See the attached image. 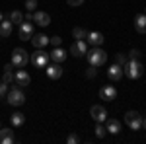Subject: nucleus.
<instances>
[{
    "label": "nucleus",
    "instance_id": "f257e3e1",
    "mask_svg": "<svg viewBox=\"0 0 146 144\" xmlns=\"http://www.w3.org/2000/svg\"><path fill=\"white\" fill-rule=\"evenodd\" d=\"M86 58H88L90 66H103L107 62V53L103 49H100V47H92L86 53Z\"/></svg>",
    "mask_w": 146,
    "mask_h": 144
},
{
    "label": "nucleus",
    "instance_id": "f03ea898",
    "mask_svg": "<svg viewBox=\"0 0 146 144\" xmlns=\"http://www.w3.org/2000/svg\"><path fill=\"white\" fill-rule=\"evenodd\" d=\"M142 64H140V60H135V58H129L127 62H125L123 66V74L125 76H129L131 80H136V78L142 76Z\"/></svg>",
    "mask_w": 146,
    "mask_h": 144
},
{
    "label": "nucleus",
    "instance_id": "7ed1b4c3",
    "mask_svg": "<svg viewBox=\"0 0 146 144\" xmlns=\"http://www.w3.org/2000/svg\"><path fill=\"white\" fill-rule=\"evenodd\" d=\"M6 100H8V103L10 105H14V107H20V105H23L25 103V94L22 92V88L18 86H14V88L8 90V94H6Z\"/></svg>",
    "mask_w": 146,
    "mask_h": 144
},
{
    "label": "nucleus",
    "instance_id": "20e7f679",
    "mask_svg": "<svg viewBox=\"0 0 146 144\" xmlns=\"http://www.w3.org/2000/svg\"><path fill=\"white\" fill-rule=\"evenodd\" d=\"M29 62V55H27V51L25 49H22V47H16L14 51H12V64L18 68L25 66Z\"/></svg>",
    "mask_w": 146,
    "mask_h": 144
},
{
    "label": "nucleus",
    "instance_id": "39448f33",
    "mask_svg": "<svg viewBox=\"0 0 146 144\" xmlns=\"http://www.w3.org/2000/svg\"><path fill=\"white\" fill-rule=\"evenodd\" d=\"M125 123L133 129V131H140L142 129V117L138 111H127L125 113Z\"/></svg>",
    "mask_w": 146,
    "mask_h": 144
},
{
    "label": "nucleus",
    "instance_id": "423d86ee",
    "mask_svg": "<svg viewBox=\"0 0 146 144\" xmlns=\"http://www.w3.org/2000/svg\"><path fill=\"white\" fill-rule=\"evenodd\" d=\"M31 64L35 68H45L49 64V55H47L45 51L37 49V53H33V56H31Z\"/></svg>",
    "mask_w": 146,
    "mask_h": 144
},
{
    "label": "nucleus",
    "instance_id": "0eeeda50",
    "mask_svg": "<svg viewBox=\"0 0 146 144\" xmlns=\"http://www.w3.org/2000/svg\"><path fill=\"white\" fill-rule=\"evenodd\" d=\"M18 37H20L22 41H29V39L33 37V23H31V22H22V23H20Z\"/></svg>",
    "mask_w": 146,
    "mask_h": 144
},
{
    "label": "nucleus",
    "instance_id": "6e6552de",
    "mask_svg": "<svg viewBox=\"0 0 146 144\" xmlns=\"http://www.w3.org/2000/svg\"><path fill=\"white\" fill-rule=\"evenodd\" d=\"M68 53H70L72 56H86V53H88V45H86L84 39H76V41L72 43V47H70Z\"/></svg>",
    "mask_w": 146,
    "mask_h": 144
},
{
    "label": "nucleus",
    "instance_id": "1a4fd4ad",
    "mask_svg": "<svg viewBox=\"0 0 146 144\" xmlns=\"http://www.w3.org/2000/svg\"><path fill=\"white\" fill-rule=\"evenodd\" d=\"M90 115H92V119H94L96 123H105L107 121V111H105L103 105H92Z\"/></svg>",
    "mask_w": 146,
    "mask_h": 144
},
{
    "label": "nucleus",
    "instance_id": "9d476101",
    "mask_svg": "<svg viewBox=\"0 0 146 144\" xmlns=\"http://www.w3.org/2000/svg\"><path fill=\"white\" fill-rule=\"evenodd\" d=\"M14 82H16L20 88H25V86H29L31 78H29V74H27V70L20 68V70H16V74H14Z\"/></svg>",
    "mask_w": 146,
    "mask_h": 144
},
{
    "label": "nucleus",
    "instance_id": "9b49d317",
    "mask_svg": "<svg viewBox=\"0 0 146 144\" xmlns=\"http://www.w3.org/2000/svg\"><path fill=\"white\" fill-rule=\"evenodd\" d=\"M47 78H51V80H58V78L62 76V66H60V62H53V64H47Z\"/></svg>",
    "mask_w": 146,
    "mask_h": 144
},
{
    "label": "nucleus",
    "instance_id": "f8f14e48",
    "mask_svg": "<svg viewBox=\"0 0 146 144\" xmlns=\"http://www.w3.org/2000/svg\"><path fill=\"white\" fill-rule=\"evenodd\" d=\"M66 56H68V53L64 49H60V47H55V49L49 53V58H51L53 62H60V64L66 60Z\"/></svg>",
    "mask_w": 146,
    "mask_h": 144
},
{
    "label": "nucleus",
    "instance_id": "ddd939ff",
    "mask_svg": "<svg viewBox=\"0 0 146 144\" xmlns=\"http://www.w3.org/2000/svg\"><path fill=\"white\" fill-rule=\"evenodd\" d=\"M86 41H88L92 47H101L103 41H105V37H103V33H100V31H90V33L86 35Z\"/></svg>",
    "mask_w": 146,
    "mask_h": 144
},
{
    "label": "nucleus",
    "instance_id": "4468645a",
    "mask_svg": "<svg viewBox=\"0 0 146 144\" xmlns=\"http://www.w3.org/2000/svg\"><path fill=\"white\" fill-rule=\"evenodd\" d=\"M107 76H109V80H113V82H119L121 78H123V66L121 64H111V66L107 68Z\"/></svg>",
    "mask_w": 146,
    "mask_h": 144
},
{
    "label": "nucleus",
    "instance_id": "2eb2a0df",
    "mask_svg": "<svg viewBox=\"0 0 146 144\" xmlns=\"http://www.w3.org/2000/svg\"><path fill=\"white\" fill-rule=\"evenodd\" d=\"M100 98L103 101H113L117 98V90L113 88V86H103V88L100 90Z\"/></svg>",
    "mask_w": 146,
    "mask_h": 144
},
{
    "label": "nucleus",
    "instance_id": "dca6fc26",
    "mask_svg": "<svg viewBox=\"0 0 146 144\" xmlns=\"http://www.w3.org/2000/svg\"><path fill=\"white\" fill-rule=\"evenodd\" d=\"M31 45H33L35 49H43V47L49 45V37H47L45 33H33V37H31Z\"/></svg>",
    "mask_w": 146,
    "mask_h": 144
},
{
    "label": "nucleus",
    "instance_id": "f3484780",
    "mask_svg": "<svg viewBox=\"0 0 146 144\" xmlns=\"http://www.w3.org/2000/svg\"><path fill=\"white\" fill-rule=\"evenodd\" d=\"M14 31V23L10 22V18H4L0 22V37H10Z\"/></svg>",
    "mask_w": 146,
    "mask_h": 144
},
{
    "label": "nucleus",
    "instance_id": "a211bd4d",
    "mask_svg": "<svg viewBox=\"0 0 146 144\" xmlns=\"http://www.w3.org/2000/svg\"><path fill=\"white\" fill-rule=\"evenodd\" d=\"M33 22L37 25H41V27H47L49 23H51V16L47 14V12H35L33 14Z\"/></svg>",
    "mask_w": 146,
    "mask_h": 144
},
{
    "label": "nucleus",
    "instance_id": "6ab92c4d",
    "mask_svg": "<svg viewBox=\"0 0 146 144\" xmlns=\"http://www.w3.org/2000/svg\"><path fill=\"white\" fill-rule=\"evenodd\" d=\"M105 129H107L109 134L121 133V121H119V119H107V121H105Z\"/></svg>",
    "mask_w": 146,
    "mask_h": 144
},
{
    "label": "nucleus",
    "instance_id": "aec40b11",
    "mask_svg": "<svg viewBox=\"0 0 146 144\" xmlns=\"http://www.w3.org/2000/svg\"><path fill=\"white\" fill-rule=\"evenodd\" d=\"M16 142L12 129H0V144H12Z\"/></svg>",
    "mask_w": 146,
    "mask_h": 144
},
{
    "label": "nucleus",
    "instance_id": "412c9836",
    "mask_svg": "<svg viewBox=\"0 0 146 144\" xmlns=\"http://www.w3.org/2000/svg\"><path fill=\"white\" fill-rule=\"evenodd\" d=\"M135 29L138 33H146V14H138L135 18Z\"/></svg>",
    "mask_w": 146,
    "mask_h": 144
},
{
    "label": "nucleus",
    "instance_id": "4be33fe9",
    "mask_svg": "<svg viewBox=\"0 0 146 144\" xmlns=\"http://www.w3.org/2000/svg\"><path fill=\"white\" fill-rule=\"evenodd\" d=\"M10 123L14 125V127H22L23 123H25V115H23V113H18V111H16V113H14V115L10 117Z\"/></svg>",
    "mask_w": 146,
    "mask_h": 144
},
{
    "label": "nucleus",
    "instance_id": "5701e85b",
    "mask_svg": "<svg viewBox=\"0 0 146 144\" xmlns=\"http://www.w3.org/2000/svg\"><path fill=\"white\" fill-rule=\"evenodd\" d=\"M8 18H10L12 23H22V22H23V14H22L20 10H12Z\"/></svg>",
    "mask_w": 146,
    "mask_h": 144
},
{
    "label": "nucleus",
    "instance_id": "b1692460",
    "mask_svg": "<svg viewBox=\"0 0 146 144\" xmlns=\"http://www.w3.org/2000/svg\"><path fill=\"white\" fill-rule=\"evenodd\" d=\"M72 35H74L76 39H86L88 31H86L84 27H74V29H72Z\"/></svg>",
    "mask_w": 146,
    "mask_h": 144
},
{
    "label": "nucleus",
    "instance_id": "393cba45",
    "mask_svg": "<svg viewBox=\"0 0 146 144\" xmlns=\"http://www.w3.org/2000/svg\"><path fill=\"white\" fill-rule=\"evenodd\" d=\"M94 131H96V136H98V138H103V136H105V134H107V129H105V127H103V123H98V125H96V129H94Z\"/></svg>",
    "mask_w": 146,
    "mask_h": 144
},
{
    "label": "nucleus",
    "instance_id": "a878e982",
    "mask_svg": "<svg viewBox=\"0 0 146 144\" xmlns=\"http://www.w3.org/2000/svg\"><path fill=\"white\" fill-rule=\"evenodd\" d=\"M127 60H129V56L123 55V53H117V55H115V62H117V64H121V66H125V62H127Z\"/></svg>",
    "mask_w": 146,
    "mask_h": 144
},
{
    "label": "nucleus",
    "instance_id": "bb28decb",
    "mask_svg": "<svg viewBox=\"0 0 146 144\" xmlns=\"http://www.w3.org/2000/svg\"><path fill=\"white\" fill-rule=\"evenodd\" d=\"M2 82H4V84H10V82H14V74H12V70H4Z\"/></svg>",
    "mask_w": 146,
    "mask_h": 144
},
{
    "label": "nucleus",
    "instance_id": "cd10ccee",
    "mask_svg": "<svg viewBox=\"0 0 146 144\" xmlns=\"http://www.w3.org/2000/svg\"><path fill=\"white\" fill-rule=\"evenodd\" d=\"M25 8H27V12H33L37 8V0H25Z\"/></svg>",
    "mask_w": 146,
    "mask_h": 144
},
{
    "label": "nucleus",
    "instance_id": "c85d7f7f",
    "mask_svg": "<svg viewBox=\"0 0 146 144\" xmlns=\"http://www.w3.org/2000/svg\"><path fill=\"white\" fill-rule=\"evenodd\" d=\"M49 43L53 45V47H60V43H62V37L55 35V37H51V39H49Z\"/></svg>",
    "mask_w": 146,
    "mask_h": 144
},
{
    "label": "nucleus",
    "instance_id": "c756f323",
    "mask_svg": "<svg viewBox=\"0 0 146 144\" xmlns=\"http://www.w3.org/2000/svg\"><path fill=\"white\" fill-rule=\"evenodd\" d=\"M86 76H88V78H96V76H98V68H96V66L88 68V70H86Z\"/></svg>",
    "mask_w": 146,
    "mask_h": 144
},
{
    "label": "nucleus",
    "instance_id": "7c9ffc66",
    "mask_svg": "<svg viewBox=\"0 0 146 144\" xmlns=\"http://www.w3.org/2000/svg\"><path fill=\"white\" fill-rule=\"evenodd\" d=\"M129 58H135V60H140V51H138V49H133V51L129 53Z\"/></svg>",
    "mask_w": 146,
    "mask_h": 144
},
{
    "label": "nucleus",
    "instance_id": "2f4dec72",
    "mask_svg": "<svg viewBox=\"0 0 146 144\" xmlns=\"http://www.w3.org/2000/svg\"><path fill=\"white\" fill-rule=\"evenodd\" d=\"M78 140H80L78 134H68V136H66V142H68V144H76Z\"/></svg>",
    "mask_w": 146,
    "mask_h": 144
},
{
    "label": "nucleus",
    "instance_id": "473e14b6",
    "mask_svg": "<svg viewBox=\"0 0 146 144\" xmlns=\"http://www.w3.org/2000/svg\"><path fill=\"white\" fill-rule=\"evenodd\" d=\"M8 94V84H4V82H0V98H4Z\"/></svg>",
    "mask_w": 146,
    "mask_h": 144
},
{
    "label": "nucleus",
    "instance_id": "72a5a7b5",
    "mask_svg": "<svg viewBox=\"0 0 146 144\" xmlns=\"http://www.w3.org/2000/svg\"><path fill=\"white\" fill-rule=\"evenodd\" d=\"M66 2H68V6H74V8L84 4V0H66Z\"/></svg>",
    "mask_w": 146,
    "mask_h": 144
},
{
    "label": "nucleus",
    "instance_id": "f704fd0d",
    "mask_svg": "<svg viewBox=\"0 0 146 144\" xmlns=\"http://www.w3.org/2000/svg\"><path fill=\"white\" fill-rule=\"evenodd\" d=\"M4 70H14V64H12V62H8V64L4 66Z\"/></svg>",
    "mask_w": 146,
    "mask_h": 144
},
{
    "label": "nucleus",
    "instance_id": "c9c22d12",
    "mask_svg": "<svg viewBox=\"0 0 146 144\" xmlns=\"http://www.w3.org/2000/svg\"><path fill=\"white\" fill-rule=\"evenodd\" d=\"M142 129L146 131V119H142Z\"/></svg>",
    "mask_w": 146,
    "mask_h": 144
},
{
    "label": "nucleus",
    "instance_id": "e433bc0d",
    "mask_svg": "<svg viewBox=\"0 0 146 144\" xmlns=\"http://www.w3.org/2000/svg\"><path fill=\"white\" fill-rule=\"evenodd\" d=\"M2 20H4V16H2V12H0V22H2Z\"/></svg>",
    "mask_w": 146,
    "mask_h": 144
},
{
    "label": "nucleus",
    "instance_id": "4c0bfd02",
    "mask_svg": "<svg viewBox=\"0 0 146 144\" xmlns=\"http://www.w3.org/2000/svg\"><path fill=\"white\" fill-rule=\"evenodd\" d=\"M0 129H2V123H0Z\"/></svg>",
    "mask_w": 146,
    "mask_h": 144
}]
</instances>
